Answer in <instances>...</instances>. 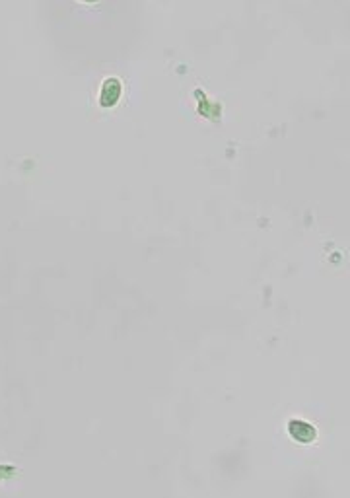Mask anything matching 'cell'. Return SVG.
<instances>
[{
	"mask_svg": "<svg viewBox=\"0 0 350 498\" xmlns=\"http://www.w3.org/2000/svg\"><path fill=\"white\" fill-rule=\"evenodd\" d=\"M290 434L294 436L298 442H313L315 438V430L308 424V422H302V420H292L290 422Z\"/></svg>",
	"mask_w": 350,
	"mask_h": 498,
	"instance_id": "2",
	"label": "cell"
},
{
	"mask_svg": "<svg viewBox=\"0 0 350 498\" xmlns=\"http://www.w3.org/2000/svg\"><path fill=\"white\" fill-rule=\"evenodd\" d=\"M121 93H123V84H121V80L115 76L105 78V80H103V84H101L100 105L103 109L115 108L117 101L121 100Z\"/></svg>",
	"mask_w": 350,
	"mask_h": 498,
	"instance_id": "1",
	"label": "cell"
},
{
	"mask_svg": "<svg viewBox=\"0 0 350 498\" xmlns=\"http://www.w3.org/2000/svg\"><path fill=\"white\" fill-rule=\"evenodd\" d=\"M80 2H86V4H93V2H98V0H80Z\"/></svg>",
	"mask_w": 350,
	"mask_h": 498,
	"instance_id": "3",
	"label": "cell"
}]
</instances>
